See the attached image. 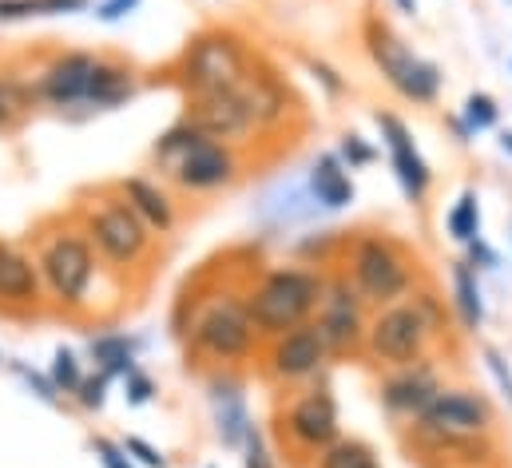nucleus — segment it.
<instances>
[{"mask_svg": "<svg viewBox=\"0 0 512 468\" xmlns=\"http://www.w3.org/2000/svg\"><path fill=\"white\" fill-rule=\"evenodd\" d=\"M374 468H382V465H374Z\"/></svg>", "mask_w": 512, "mask_h": 468, "instance_id": "nucleus-46", "label": "nucleus"}, {"mask_svg": "<svg viewBox=\"0 0 512 468\" xmlns=\"http://www.w3.org/2000/svg\"><path fill=\"white\" fill-rule=\"evenodd\" d=\"M139 8V0H104L100 8H96V16L104 20V24H116V20H124L128 12Z\"/></svg>", "mask_w": 512, "mask_h": 468, "instance_id": "nucleus-41", "label": "nucleus"}, {"mask_svg": "<svg viewBox=\"0 0 512 468\" xmlns=\"http://www.w3.org/2000/svg\"><path fill=\"white\" fill-rule=\"evenodd\" d=\"M179 76L191 96L231 92V88H243V80L251 76V60H247V48L239 36L203 32L187 44V52L179 60Z\"/></svg>", "mask_w": 512, "mask_h": 468, "instance_id": "nucleus-3", "label": "nucleus"}, {"mask_svg": "<svg viewBox=\"0 0 512 468\" xmlns=\"http://www.w3.org/2000/svg\"><path fill=\"white\" fill-rule=\"evenodd\" d=\"M92 449H96V457H100V465L104 468H135L128 457V449L124 445H116V441H108V437H96L92 441Z\"/></svg>", "mask_w": 512, "mask_h": 468, "instance_id": "nucleus-38", "label": "nucleus"}, {"mask_svg": "<svg viewBox=\"0 0 512 468\" xmlns=\"http://www.w3.org/2000/svg\"><path fill=\"white\" fill-rule=\"evenodd\" d=\"M413 429L437 449H473L493 429V409L473 389H441L413 421Z\"/></svg>", "mask_w": 512, "mask_h": 468, "instance_id": "nucleus-2", "label": "nucleus"}, {"mask_svg": "<svg viewBox=\"0 0 512 468\" xmlns=\"http://www.w3.org/2000/svg\"><path fill=\"white\" fill-rule=\"evenodd\" d=\"M243 449H247V461H243L247 468H274L270 465V457H266V449H262V441H258L255 429H251V437H247V445H243Z\"/></svg>", "mask_w": 512, "mask_h": 468, "instance_id": "nucleus-43", "label": "nucleus"}, {"mask_svg": "<svg viewBox=\"0 0 512 468\" xmlns=\"http://www.w3.org/2000/svg\"><path fill=\"white\" fill-rule=\"evenodd\" d=\"M16 373L28 381V389H32L40 401H48V405H56V401H60V389H56V381H52L48 373H36V369H28V365H16Z\"/></svg>", "mask_w": 512, "mask_h": 468, "instance_id": "nucleus-35", "label": "nucleus"}, {"mask_svg": "<svg viewBox=\"0 0 512 468\" xmlns=\"http://www.w3.org/2000/svg\"><path fill=\"white\" fill-rule=\"evenodd\" d=\"M24 116V100L16 96V88L8 80H0V131L16 127V119Z\"/></svg>", "mask_w": 512, "mask_h": 468, "instance_id": "nucleus-36", "label": "nucleus"}, {"mask_svg": "<svg viewBox=\"0 0 512 468\" xmlns=\"http://www.w3.org/2000/svg\"><path fill=\"white\" fill-rule=\"evenodd\" d=\"M124 385H128V401H131V405H143V401H151V393H155L151 377H143L139 369H131L128 377H124Z\"/></svg>", "mask_w": 512, "mask_h": 468, "instance_id": "nucleus-39", "label": "nucleus"}, {"mask_svg": "<svg viewBox=\"0 0 512 468\" xmlns=\"http://www.w3.org/2000/svg\"><path fill=\"white\" fill-rule=\"evenodd\" d=\"M374 449L366 441H354V437H338L334 445H326L318 453V468H374Z\"/></svg>", "mask_w": 512, "mask_h": 468, "instance_id": "nucleus-28", "label": "nucleus"}, {"mask_svg": "<svg viewBox=\"0 0 512 468\" xmlns=\"http://www.w3.org/2000/svg\"><path fill=\"white\" fill-rule=\"evenodd\" d=\"M203 139H207L203 131H195L187 119H179V123H171V127L155 139V151H151V155H155V163L171 175V171H175V167H179V163H183V159H187Z\"/></svg>", "mask_w": 512, "mask_h": 468, "instance_id": "nucleus-26", "label": "nucleus"}, {"mask_svg": "<svg viewBox=\"0 0 512 468\" xmlns=\"http://www.w3.org/2000/svg\"><path fill=\"white\" fill-rule=\"evenodd\" d=\"M393 8H397L401 16H417V0H393Z\"/></svg>", "mask_w": 512, "mask_h": 468, "instance_id": "nucleus-44", "label": "nucleus"}, {"mask_svg": "<svg viewBox=\"0 0 512 468\" xmlns=\"http://www.w3.org/2000/svg\"><path fill=\"white\" fill-rule=\"evenodd\" d=\"M314 330L330 357H346V353H358L366 346V302L346 274L326 278V290H322V302L314 314Z\"/></svg>", "mask_w": 512, "mask_h": 468, "instance_id": "nucleus-10", "label": "nucleus"}, {"mask_svg": "<svg viewBox=\"0 0 512 468\" xmlns=\"http://www.w3.org/2000/svg\"><path fill=\"white\" fill-rule=\"evenodd\" d=\"M465 246H469V266L473 270H497V250H489L481 238H473Z\"/></svg>", "mask_w": 512, "mask_h": 468, "instance_id": "nucleus-40", "label": "nucleus"}, {"mask_svg": "<svg viewBox=\"0 0 512 468\" xmlns=\"http://www.w3.org/2000/svg\"><path fill=\"white\" fill-rule=\"evenodd\" d=\"M501 151L512 155V131H501Z\"/></svg>", "mask_w": 512, "mask_h": 468, "instance_id": "nucleus-45", "label": "nucleus"}, {"mask_svg": "<svg viewBox=\"0 0 512 468\" xmlns=\"http://www.w3.org/2000/svg\"><path fill=\"white\" fill-rule=\"evenodd\" d=\"M120 445H124V449H128V457H135L143 468H167V457H163L155 445H147L143 437H124Z\"/></svg>", "mask_w": 512, "mask_h": 468, "instance_id": "nucleus-37", "label": "nucleus"}, {"mask_svg": "<svg viewBox=\"0 0 512 468\" xmlns=\"http://www.w3.org/2000/svg\"><path fill=\"white\" fill-rule=\"evenodd\" d=\"M211 393V409H215V429L223 437L227 449H243L247 437H251V409H247V397H243V385L235 377H211L207 385Z\"/></svg>", "mask_w": 512, "mask_h": 468, "instance_id": "nucleus-19", "label": "nucleus"}, {"mask_svg": "<svg viewBox=\"0 0 512 468\" xmlns=\"http://www.w3.org/2000/svg\"><path fill=\"white\" fill-rule=\"evenodd\" d=\"M120 199H124L131 211H135V215L147 223V231H151V234H171V231H175V203L167 199V191H163L159 183L131 175V179H124V183H120Z\"/></svg>", "mask_w": 512, "mask_h": 468, "instance_id": "nucleus-21", "label": "nucleus"}, {"mask_svg": "<svg viewBox=\"0 0 512 468\" xmlns=\"http://www.w3.org/2000/svg\"><path fill=\"white\" fill-rule=\"evenodd\" d=\"M40 294H44V282H40L36 258L0 238V306L32 310L40 306Z\"/></svg>", "mask_w": 512, "mask_h": 468, "instance_id": "nucleus-18", "label": "nucleus"}, {"mask_svg": "<svg viewBox=\"0 0 512 468\" xmlns=\"http://www.w3.org/2000/svg\"><path fill=\"white\" fill-rule=\"evenodd\" d=\"M441 377L437 369L429 365V357L413 361V365H401V369H389L382 385H378V397H382V409L393 421H417L425 413V405L441 393Z\"/></svg>", "mask_w": 512, "mask_h": 468, "instance_id": "nucleus-14", "label": "nucleus"}, {"mask_svg": "<svg viewBox=\"0 0 512 468\" xmlns=\"http://www.w3.org/2000/svg\"><path fill=\"white\" fill-rule=\"evenodd\" d=\"M433 338H437V330L425 318V310L417 302H405V298L393 306H382L366 322V353L385 369H401V365L421 361L433 346Z\"/></svg>", "mask_w": 512, "mask_h": 468, "instance_id": "nucleus-5", "label": "nucleus"}, {"mask_svg": "<svg viewBox=\"0 0 512 468\" xmlns=\"http://www.w3.org/2000/svg\"><path fill=\"white\" fill-rule=\"evenodd\" d=\"M453 310H457L465 334H477L485 326V294H481L477 270L469 262H453Z\"/></svg>", "mask_w": 512, "mask_h": 468, "instance_id": "nucleus-23", "label": "nucleus"}, {"mask_svg": "<svg viewBox=\"0 0 512 468\" xmlns=\"http://www.w3.org/2000/svg\"><path fill=\"white\" fill-rule=\"evenodd\" d=\"M310 72H314V80H318V84H322L330 96H342V92H346V84L338 80V72H334L330 64H318V60H310Z\"/></svg>", "mask_w": 512, "mask_h": 468, "instance_id": "nucleus-42", "label": "nucleus"}, {"mask_svg": "<svg viewBox=\"0 0 512 468\" xmlns=\"http://www.w3.org/2000/svg\"><path fill=\"white\" fill-rule=\"evenodd\" d=\"M338 159H342L350 171H354V167H370V163H374V147H370L362 135H342Z\"/></svg>", "mask_w": 512, "mask_h": 468, "instance_id": "nucleus-32", "label": "nucleus"}, {"mask_svg": "<svg viewBox=\"0 0 512 468\" xmlns=\"http://www.w3.org/2000/svg\"><path fill=\"white\" fill-rule=\"evenodd\" d=\"M96 64H100L96 52H64L40 72V80L32 84V96L52 108H80V104H88Z\"/></svg>", "mask_w": 512, "mask_h": 468, "instance_id": "nucleus-15", "label": "nucleus"}, {"mask_svg": "<svg viewBox=\"0 0 512 468\" xmlns=\"http://www.w3.org/2000/svg\"><path fill=\"white\" fill-rule=\"evenodd\" d=\"M88 353L96 361V373H104L108 381L112 377H128L135 369V342L128 334H100V338H92Z\"/></svg>", "mask_w": 512, "mask_h": 468, "instance_id": "nucleus-25", "label": "nucleus"}, {"mask_svg": "<svg viewBox=\"0 0 512 468\" xmlns=\"http://www.w3.org/2000/svg\"><path fill=\"white\" fill-rule=\"evenodd\" d=\"M366 44H370V60L378 64L385 84H389L401 100L421 104V108L437 104V96H441V68H437V64L421 60L401 36H393L382 24H370Z\"/></svg>", "mask_w": 512, "mask_h": 468, "instance_id": "nucleus-7", "label": "nucleus"}, {"mask_svg": "<svg viewBox=\"0 0 512 468\" xmlns=\"http://www.w3.org/2000/svg\"><path fill=\"white\" fill-rule=\"evenodd\" d=\"M183 119H187L195 131H203L207 139H215V143H239L243 135L255 131V116H251V104H247L243 88L191 96L187 116Z\"/></svg>", "mask_w": 512, "mask_h": 468, "instance_id": "nucleus-12", "label": "nucleus"}, {"mask_svg": "<svg viewBox=\"0 0 512 468\" xmlns=\"http://www.w3.org/2000/svg\"><path fill=\"white\" fill-rule=\"evenodd\" d=\"M88 0H0V24L8 20H28V16H64V12H84Z\"/></svg>", "mask_w": 512, "mask_h": 468, "instance_id": "nucleus-27", "label": "nucleus"}, {"mask_svg": "<svg viewBox=\"0 0 512 468\" xmlns=\"http://www.w3.org/2000/svg\"><path fill=\"white\" fill-rule=\"evenodd\" d=\"M84 238L92 242V250H96L104 262H112V266H120V270L139 266V262L147 258V250H151V231H147V223L131 211L124 199H104L100 207H92V211L84 215Z\"/></svg>", "mask_w": 512, "mask_h": 468, "instance_id": "nucleus-9", "label": "nucleus"}, {"mask_svg": "<svg viewBox=\"0 0 512 468\" xmlns=\"http://www.w3.org/2000/svg\"><path fill=\"white\" fill-rule=\"evenodd\" d=\"M330 361V353L322 346L314 322L290 330V334H278L270 338V350H266V373L282 385H298V381H310L322 373V365Z\"/></svg>", "mask_w": 512, "mask_h": 468, "instance_id": "nucleus-13", "label": "nucleus"}, {"mask_svg": "<svg viewBox=\"0 0 512 468\" xmlns=\"http://www.w3.org/2000/svg\"><path fill=\"white\" fill-rule=\"evenodd\" d=\"M481 357H485V369L493 373V381H497L501 397L512 405V369H509V361H505V353L493 350V346H485V350H481Z\"/></svg>", "mask_w": 512, "mask_h": 468, "instance_id": "nucleus-33", "label": "nucleus"}, {"mask_svg": "<svg viewBox=\"0 0 512 468\" xmlns=\"http://www.w3.org/2000/svg\"><path fill=\"white\" fill-rule=\"evenodd\" d=\"M445 227H449V234H453L457 242L481 238V203H477V191H461V199L453 203Z\"/></svg>", "mask_w": 512, "mask_h": 468, "instance_id": "nucleus-29", "label": "nucleus"}, {"mask_svg": "<svg viewBox=\"0 0 512 468\" xmlns=\"http://www.w3.org/2000/svg\"><path fill=\"white\" fill-rule=\"evenodd\" d=\"M497 116H501V108H497V100L489 96V92H473L469 100H465V116L461 123L477 135V131H489V127H497Z\"/></svg>", "mask_w": 512, "mask_h": 468, "instance_id": "nucleus-30", "label": "nucleus"}, {"mask_svg": "<svg viewBox=\"0 0 512 468\" xmlns=\"http://www.w3.org/2000/svg\"><path fill=\"white\" fill-rule=\"evenodd\" d=\"M36 266H40V282L44 290L68 306V310H80L92 294V282H96V250L92 242L84 238V231H60L52 234L40 254H36Z\"/></svg>", "mask_w": 512, "mask_h": 468, "instance_id": "nucleus-6", "label": "nucleus"}, {"mask_svg": "<svg viewBox=\"0 0 512 468\" xmlns=\"http://www.w3.org/2000/svg\"><path fill=\"white\" fill-rule=\"evenodd\" d=\"M171 179L191 191V195H207V191H223L239 179V155L231 143H215V139H203L175 171Z\"/></svg>", "mask_w": 512, "mask_h": 468, "instance_id": "nucleus-16", "label": "nucleus"}, {"mask_svg": "<svg viewBox=\"0 0 512 468\" xmlns=\"http://www.w3.org/2000/svg\"><path fill=\"white\" fill-rule=\"evenodd\" d=\"M243 96L251 104V116H255V127H274L278 119H286V92L270 80V76H247L243 80Z\"/></svg>", "mask_w": 512, "mask_h": 468, "instance_id": "nucleus-24", "label": "nucleus"}, {"mask_svg": "<svg viewBox=\"0 0 512 468\" xmlns=\"http://www.w3.org/2000/svg\"><path fill=\"white\" fill-rule=\"evenodd\" d=\"M135 96V76L124 64H112V60H100L96 64V76H92V88H88V104L84 108H96V112H108V108H120Z\"/></svg>", "mask_w": 512, "mask_h": 468, "instance_id": "nucleus-22", "label": "nucleus"}, {"mask_svg": "<svg viewBox=\"0 0 512 468\" xmlns=\"http://www.w3.org/2000/svg\"><path fill=\"white\" fill-rule=\"evenodd\" d=\"M84 409H104V401H108V377L104 373H92V377H84L80 381V389L72 393Z\"/></svg>", "mask_w": 512, "mask_h": 468, "instance_id": "nucleus-34", "label": "nucleus"}, {"mask_svg": "<svg viewBox=\"0 0 512 468\" xmlns=\"http://www.w3.org/2000/svg\"><path fill=\"white\" fill-rule=\"evenodd\" d=\"M48 377L56 381V389H60V393H76V389H80V381H84L76 353H72V350H56V357H52V369H48Z\"/></svg>", "mask_w": 512, "mask_h": 468, "instance_id": "nucleus-31", "label": "nucleus"}, {"mask_svg": "<svg viewBox=\"0 0 512 468\" xmlns=\"http://www.w3.org/2000/svg\"><path fill=\"white\" fill-rule=\"evenodd\" d=\"M322 290H326V278L314 266H274V270H266L243 294L258 338L270 342L278 334H290V330L314 322Z\"/></svg>", "mask_w": 512, "mask_h": 468, "instance_id": "nucleus-1", "label": "nucleus"}, {"mask_svg": "<svg viewBox=\"0 0 512 468\" xmlns=\"http://www.w3.org/2000/svg\"><path fill=\"white\" fill-rule=\"evenodd\" d=\"M354 290L362 294V302L370 306H393L401 298H409L413 290V266L409 258L397 250V242H389L382 234H362L350 250V274Z\"/></svg>", "mask_w": 512, "mask_h": 468, "instance_id": "nucleus-4", "label": "nucleus"}, {"mask_svg": "<svg viewBox=\"0 0 512 468\" xmlns=\"http://www.w3.org/2000/svg\"><path fill=\"white\" fill-rule=\"evenodd\" d=\"M306 187H310V195L322 211H342V207L354 203V179H350L346 163L338 159V151H326V155L314 159V167L306 175Z\"/></svg>", "mask_w": 512, "mask_h": 468, "instance_id": "nucleus-20", "label": "nucleus"}, {"mask_svg": "<svg viewBox=\"0 0 512 468\" xmlns=\"http://www.w3.org/2000/svg\"><path fill=\"white\" fill-rule=\"evenodd\" d=\"M282 429L290 437L294 449L302 453H322L326 445H334L342 437V417H338V401L326 389H310L298 401H290Z\"/></svg>", "mask_w": 512, "mask_h": 468, "instance_id": "nucleus-11", "label": "nucleus"}, {"mask_svg": "<svg viewBox=\"0 0 512 468\" xmlns=\"http://www.w3.org/2000/svg\"><path fill=\"white\" fill-rule=\"evenodd\" d=\"M191 346L215 361H247L258 350V330L239 294H223L207 302V310L191 326Z\"/></svg>", "mask_w": 512, "mask_h": 468, "instance_id": "nucleus-8", "label": "nucleus"}, {"mask_svg": "<svg viewBox=\"0 0 512 468\" xmlns=\"http://www.w3.org/2000/svg\"><path fill=\"white\" fill-rule=\"evenodd\" d=\"M374 123L382 127V139H385V147H389V163H393V175H397L405 199H409V203H425L429 183H433V171H429L425 155L417 151L409 127L397 116H389V112H378Z\"/></svg>", "mask_w": 512, "mask_h": 468, "instance_id": "nucleus-17", "label": "nucleus"}]
</instances>
